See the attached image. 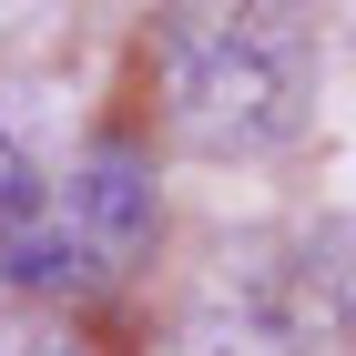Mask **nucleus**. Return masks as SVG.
Segmentation results:
<instances>
[{"instance_id": "f257e3e1", "label": "nucleus", "mask_w": 356, "mask_h": 356, "mask_svg": "<svg viewBox=\"0 0 356 356\" xmlns=\"http://www.w3.org/2000/svg\"><path fill=\"white\" fill-rule=\"evenodd\" d=\"M153 92L214 163L285 153L316 112V31L296 0H173L153 21Z\"/></svg>"}, {"instance_id": "20e7f679", "label": "nucleus", "mask_w": 356, "mask_h": 356, "mask_svg": "<svg viewBox=\"0 0 356 356\" xmlns=\"http://www.w3.org/2000/svg\"><path fill=\"white\" fill-rule=\"evenodd\" d=\"M0 356H82V346H72V336H41V326H10Z\"/></svg>"}, {"instance_id": "7ed1b4c3", "label": "nucleus", "mask_w": 356, "mask_h": 356, "mask_svg": "<svg viewBox=\"0 0 356 356\" xmlns=\"http://www.w3.org/2000/svg\"><path fill=\"white\" fill-rule=\"evenodd\" d=\"M41 193H51V173L31 163L21 143L0 133V265H10V245L31 234V214H41Z\"/></svg>"}, {"instance_id": "f03ea898", "label": "nucleus", "mask_w": 356, "mask_h": 356, "mask_svg": "<svg viewBox=\"0 0 356 356\" xmlns=\"http://www.w3.org/2000/svg\"><path fill=\"white\" fill-rule=\"evenodd\" d=\"M153 224H163V193H153L143 143H92L41 193V214L10 245L0 285H21V296H102V285H122L153 254Z\"/></svg>"}]
</instances>
